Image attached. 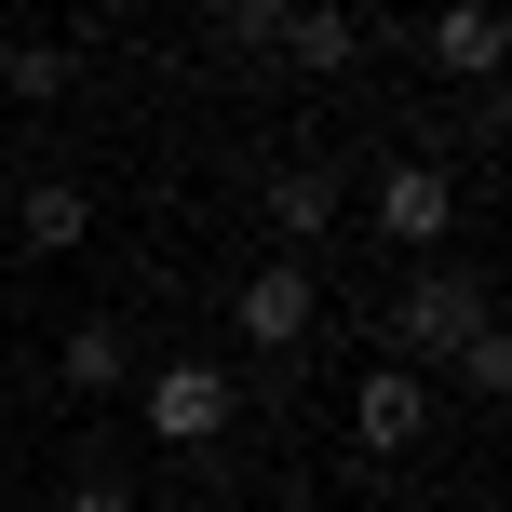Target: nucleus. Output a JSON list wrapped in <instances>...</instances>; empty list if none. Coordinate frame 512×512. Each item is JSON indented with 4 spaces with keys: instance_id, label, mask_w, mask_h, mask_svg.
<instances>
[{
    "instance_id": "nucleus-3",
    "label": "nucleus",
    "mask_w": 512,
    "mask_h": 512,
    "mask_svg": "<svg viewBox=\"0 0 512 512\" xmlns=\"http://www.w3.org/2000/svg\"><path fill=\"white\" fill-rule=\"evenodd\" d=\"M310 310H324V283H310V256H270V270H256L243 297H230V324L256 337V351H297V337H310Z\"/></svg>"
},
{
    "instance_id": "nucleus-6",
    "label": "nucleus",
    "mask_w": 512,
    "mask_h": 512,
    "mask_svg": "<svg viewBox=\"0 0 512 512\" xmlns=\"http://www.w3.org/2000/svg\"><path fill=\"white\" fill-rule=\"evenodd\" d=\"M283 54H297L310 81H337V68H351V54H364V27L337 14V0H283Z\"/></svg>"
},
{
    "instance_id": "nucleus-13",
    "label": "nucleus",
    "mask_w": 512,
    "mask_h": 512,
    "mask_svg": "<svg viewBox=\"0 0 512 512\" xmlns=\"http://www.w3.org/2000/svg\"><path fill=\"white\" fill-rule=\"evenodd\" d=\"M0 81H14V95H54V81H68V54H54V41H14V54H0Z\"/></svg>"
},
{
    "instance_id": "nucleus-14",
    "label": "nucleus",
    "mask_w": 512,
    "mask_h": 512,
    "mask_svg": "<svg viewBox=\"0 0 512 512\" xmlns=\"http://www.w3.org/2000/svg\"><path fill=\"white\" fill-rule=\"evenodd\" d=\"M54 512H135V486H122V472H81V486L54 499Z\"/></svg>"
},
{
    "instance_id": "nucleus-11",
    "label": "nucleus",
    "mask_w": 512,
    "mask_h": 512,
    "mask_svg": "<svg viewBox=\"0 0 512 512\" xmlns=\"http://www.w3.org/2000/svg\"><path fill=\"white\" fill-rule=\"evenodd\" d=\"M459 391H486V405L512 391V337H499V310H486V324L459 337Z\"/></svg>"
},
{
    "instance_id": "nucleus-10",
    "label": "nucleus",
    "mask_w": 512,
    "mask_h": 512,
    "mask_svg": "<svg viewBox=\"0 0 512 512\" xmlns=\"http://www.w3.org/2000/svg\"><path fill=\"white\" fill-rule=\"evenodd\" d=\"M14 216H27V243H41V256H68L81 230H95V203H81V189H68V176H41V189H27V203H14Z\"/></svg>"
},
{
    "instance_id": "nucleus-5",
    "label": "nucleus",
    "mask_w": 512,
    "mask_h": 512,
    "mask_svg": "<svg viewBox=\"0 0 512 512\" xmlns=\"http://www.w3.org/2000/svg\"><path fill=\"white\" fill-rule=\"evenodd\" d=\"M445 230H459V189H445L432 162H391V176H378V243H405V256H432Z\"/></svg>"
},
{
    "instance_id": "nucleus-1",
    "label": "nucleus",
    "mask_w": 512,
    "mask_h": 512,
    "mask_svg": "<svg viewBox=\"0 0 512 512\" xmlns=\"http://www.w3.org/2000/svg\"><path fill=\"white\" fill-rule=\"evenodd\" d=\"M472 324H486V270H445V256H432V270H418L405 283V297H391V364H418V378H432V364H459V337Z\"/></svg>"
},
{
    "instance_id": "nucleus-4",
    "label": "nucleus",
    "mask_w": 512,
    "mask_h": 512,
    "mask_svg": "<svg viewBox=\"0 0 512 512\" xmlns=\"http://www.w3.org/2000/svg\"><path fill=\"white\" fill-rule=\"evenodd\" d=\"M351 432H364V459H405V445L432 432V378H418V364H378V378L351 391Z\"/></svg>"
},
{
    "instance_id": "nucleus-8",
    "label": "nucleus",
    "mask_w": 512,
    "mask_h": 512,
    "mask_svg": "<svg viewBox=\"0 0 512 512\" xmlns=\"http://www.w3.org/2000/svg\"><path fill=\"white\" fill-rule=\"evenodd\" d=\"M270 230H283V256H310V243L337 230V176H310V162H297V176H270Z\"/></svg>"
},
{
    "instance_id": "nucleus-2",
    "label": "nucleus",
    "mask_w": 512,
    "mask_h": 512,
    "mask_svg": "<svg viewBox=\"0 0 512 512\" xmlns=\"http://www.w3.org/2000/svg\"><path fill=\"white\" fill-rule=\"evenodd\" d=\"M230 405H243V391L216 378V364H162V378H149V405H135V418H149L162 445H216V432H230Z\"/></svg>"
},
{
    "instance_id": "nucleus-12",
    "label": "nucleus",
    "mask_w": 512,
    "mask_h": 512,
    "mask_svg": "<svg viewBox=\"0 0 512 512\" xmlns=\"http://www.w3.org/2000/svg\"><path fill=\"white\" fill-rule=\"evenodd\" d=\"M216 27H230V54H283V0H216Z\"/></svg>"
},
{
    "instance_id": "nucleus-9",
    "label": "nucleus",
    "mask_w": 512,
    "mask_h": 512,
    "mask_svg": "<svg viewBox=\"0 0 512 512\" xmlns=\"http://www.w3.org/2000/svg\"><path fill=\"white\" fill-rule=\"evenodd\" d=\"M54 364H68V391H122V378H135V351H122L108 310H95V324H68V351H54Z\"/></svg>"
},
{
    "instance_id": "nucleus-7",
    "label": "nucleus",
    "mask_w": 512,
    "mask_h": 512,
    "mask_svg": "<svg viewBox=\"0 0 512 512\" xmlns=\"http://www.w3.org/2000/svg\"><path fill=\"white\" fill-rule=\"evenodd\" d=\"M432 68L445 81H486L499 68V14H486V0H445V14H432Z\"/></svg>"
}]
</instances>
